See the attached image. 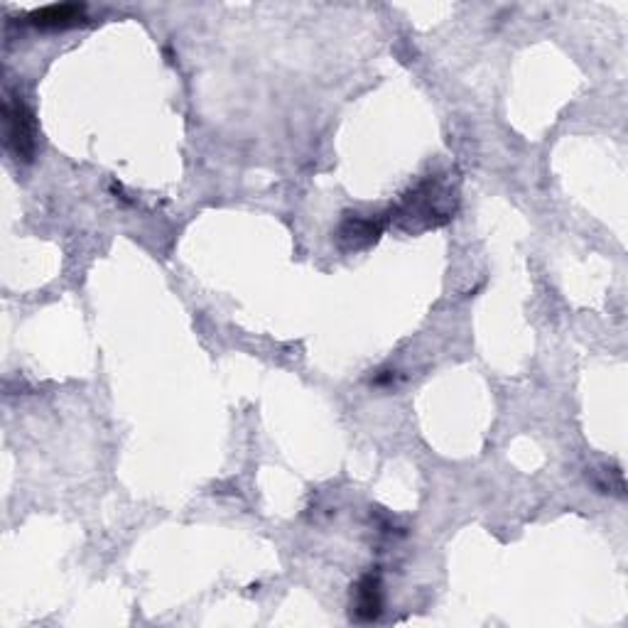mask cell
Listing matches in <instances>:
<instances>
[{
  "label": "cell",
  "instance_id": "obj_4",
  "mask_svg": "<svg viewBox=\"0 0 628 628\" xmlns=\"http://www.w3.org/2000/svg\"><path fill=\"white\" fill-rule=\"evenodd\" d=\"M383 611V592H381V577L366 575L359 579L354 589V614L361 621L378 619Z\"/></svg>",
  "mask_w": 628,
  "mask_h": 628
},
{
  "label": "cell",
  "instance_id": "obj_3",
  "mask_svg": "<svg viewBox=\"0 0 628 628\" xmlns=\"http://www.w3.org/2000/svg\"><path fill=\"white\" fill-rule=\"evenodd\" d=\"M386 219L383 216H346L339 226V241L344 248L359 251V248L371 246L378 236H381Z\"/></svg>",
  "mask_w": 628,
  "mask_h": 628
},
{
  "label": "cell",
  "instance_id": "obj_5",
  "mask_svg": "<svg viewBox=\"0 0 628 628\" xmlns=\"http://www.w3.org/2000/svg\"><path fill=\"white\" fill-rule=\"evenodd\" d=\"M27 18H30L27 23L35 27H52V30H57V27H72L86 18V5H47V8L32 10Z\"/></svg>",
  "mask_w": 628,
  "mask_h": 628
},
{
  "label": "cell",
  "instance_id": "obj_1",
  "mask_svg": "<svg viewBox=\"0 0 628 628\" xmlns=\"http://www.w3.org/2000/svg\"><path fill=\"white\" fill-rule=\"evenodd\" d=\"M452 216V197L449 189L440 180H425L410 194H405L403 202L393 207L391 221H400V226L408 231L435 229L445 224Z\"/></svg>",
  "mask_w": 628,
  "mask_h": 628
},
{
  "label": "cell",
  "instance_id": "obj_2",
  "mask_svg": "<svg viewBox=\"0 0 628 628\" xmlns=\"http://www.w3.org/2000/svg\"><path fill=\"white\" fill-rule=\"evenodd\" d=\"M3 118H5V145H8L10 153L15 155L18 162H30L35 157V145H37V131H35V118L32 111L27 108L23 96L5 94V106H3Z\"/></svg>",
  "mask_w": 628,
  "mask_h": 628
}]
</instances>
